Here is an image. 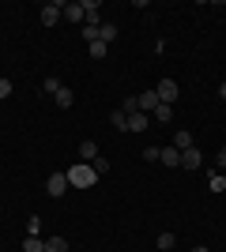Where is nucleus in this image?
I'll return each mask as SVG.
<instances>
[{"label": "nucleus", "instance_id": "obj_1", "mask_svg": "<svg viewBox=\"0 0 226 252\" xmlns=\"http://www.w3.org/2000/svg\"><path fill=\"white\" fill-rule=\"evenodd\" d=\"M65 173H68V185H72V189H91L98 181V173L91 169V162H75V166H68Z\"/></svg>", "mask_w": 226, "mask_h": 252}, {"label": "nucleus", "instance_id": "obj_2", "mask_svg": "<svg viewBox=\"0 0 226 252\" xmlns=\"http://www.w3.org/2000/svg\"><path fill=\"white\" fill-rule=\"evenodd\" d=\"M72 189V185H68V173H49V181H45V192H49V196H65V192Z\"/></svg>", "mask_w": 226, "mask_h": 252}, {"label": "nucleus", "instance_id": "obj_3", "mask_svg": "<svg viewBox=\"0 0 226 252\" xmlns=\"http://www.w3.org/2000/svg\"><path fill=\"white\" fill-rule=\"evenodd\" d=\"M155 94H159V102H162V105H173L181 91H177V83H173V79H162V83L155 87Z\"/></svg>", "mask_w": 226, "mask_h": 252}, {"label": "nucleus", "instance_id": "obj_4", "mask_svg": "<svg viewBox=\"0 0 226 252\" xmlns=\"http://www.w3.org/2000/svg\"><path fill=\"white\" fill-rule=\"evenodd\" d=\"M136 105H140V113H147V117H151L162 102H159V94H155V91H143V94L136 98Z\"/></svg>", "mask_w": 226, "mask_h": 252}, {"label": "nucleus", "instance_id": "obj_5", "mask_svg": "<svg viewBox=\"0 0 226 252\" xmlns=\"http://www.w3.org/2000/svg\"><path fill=\"white\" fill-rule=\"evenodd\" d=\"M204 166V155L196 147H189V151H181V169H200Z\"/></svg>", "mask_w": 226, "mask_h": 252}, {"label": "nucleus", "instance_id": "obj_6", "mask_svg": "<svg viewBox=\"0 0 226 252\" xmlns=\"http://www.w3.org/2000/svg\"><path fill=\"white\" fill-rule=\"evenodd\" d=\"M61 15H65V4H45V8H42V23H45V27L61 23Z\"/></svg>", "mask_w": 226, "mask_h": 252}, {"label": "nucleus", "instance_id": "obj_7", "mask_svg": "<svg viewBox=\"0 0 226 252\" xmlns=\"http://www.w3.org/2000/svg\"><path fill=\"white\" fill-rule=\"evenodd\" d=\"M147 125H151L147 113H140V109H136V113H129V132H147Z\"/></svg>", "mask_w": 226, "mask_h": 252}, {"label": "nucleus", "instance_id": "obj_8", "mask_svg": "<svg viewBox=\"0 0 226 252\" xmlns=\"http://www.w3.org/2000/svg\"><path fill=\"white\" fill-rule=\"evenodd\" d=\"M53 102H57V109H72V105H75V94L68 91V87H61V91L53 94Z\"/></svg>", "mask_w": 226, "mask_h": 252}, {"label": "nucleus", "instance_id": "obj_9", "mask_svg": "<svg viewBox=\"0 0 226 252\" xmlns=\"http://www.w3.org/2000/svg\"><path fill=\"white\" fill-rule=\"evenodd\" d=\"M159 162H162V166H181V151L170 143V147H162V158H159Z\"/></svg>", "mask_w": 226, "mask_h": 252}, {"label": "nucleus", "instance_id": "obj_10", "mask_svg": "<svg viewBox=\"0 0 226 252\" xmlns=\"http://www.w3.org/2000/svg\"><path fill=\"white\" fill-rule=\"evenodd\" d=\"M65 19H72V23H83L87 19V11H83L79 0H75V4H65Z\"/></svg>", "mask_w": 226, "mask_h": 252}, {"label": "nucleus", "instance_id": "obj_11", "mask_svg": "<svg viewBox=\"0 0 226 252\" xmlns=\"http://www.w3.org/2000/svg\"><path fill=\"white\" fill-rule=\"evenodd\" d=\"M79 158H83V162H95L98 158V143L95 139H83V143H79Z\"/></svg>", "mask_w": 226, "mask_h": 252}, {"label": "nucleus", "instance_id": "obj_12", "mask_svg": "<svg viewBox=\"0 0 226 252\" xmlns=\"http://www.w3.org/2000/svg\"><path fill=\"white\" fill-rule=\"evenodd\" d=\"M45 252H68V237H61V233L45 237Z\"/></svg>", "mask_w": 226, "mask_h": 252}, {"label": "nucleus", "instance_id": "obj_13", "mask_svg": "<svg viewBox=\"0 0 226 252\" xmlns=\"http://www.w3.org/2000/svg\"><path fill=\"white\" fill-rule=\"evenodd\" d=\"M23 252H45V241H42V237H31V233H27V237H23Z\"/></svg>", "mask_w": 226, "mask_h": 252}, {"label": "nucleus", "instance_id": "obj_14", "mask_svg": "<svg viewBox=\"0 0 226 252\" xmlns=\"http://www.w3.org/2000/svg\"><path fill=\"white\" fill-rule=\"evenodd\" d=\"M113 38H117V27H113V23H102V27H98V42H113Z\"/></svg>", "mask_w": 226, "mask_h": 252}, {"label": "nucleus", "instance_id": "obj_15", "mask_svg": "<svg viewBox=\"0 0 226 252\" xmlns=\"http://www.w3.org/2000/svg\"><path fill=\"white\" fill-rule=\"evenodd\" d=\"M173 147L189 151V147H193V132H173Z\"/></svg>", "mask_w": 226, "mask_h": 252}, {"label": "nucleus", "instance_id": "obj_16", "mask_svg": "<svg viewBox=\"0 0 226 252\" xmlns=\"http://www.w3.org/2000/svg\"><path fill=\"white\" fill-rule=\"evenodd\" d=\"M109 125L117 128V132H129V117L121 113V109H113V113H109Z\"/></svg>", "mask_w": 226, "mask_h": 252}, {"label": "nucleus", "instance_id": "obj_17", "mask_svg": "<svg viewBox=\"0 0 226 252\" xmlns=\"http://www.w3.org/2000/svg\"><path fill=\"white\" fill-rule=\"evenodd\" d=\"M170 117H173V105H159V109L151 113V121H159V125H166Z\"/></svg>", "mask_w": 226, "mask_h": 252}, {"label": "nucleus", "instance_id": "obj_18", "mask_svg": "<svg viewBox=\"0 0 226 252\" xmlns=\"http://www.w3.org/2000/svg\"><path fill=\"white\" fill-rule=\"evenodd\" d=\"M98 27H102V23H87L83 27V42H98Z\"/></svg>", "mask_w": 226, "mask_h": 252}, {"label": "nucleus", "instance_id": "obj_19", "mask_svg": "<svg viewBox=\"0 0 226 252\" xmlns=\"http://www.w3.org/2000/svg\"><path fill=\"white\" fill-rule=\"evenodd\" d=\"M91 169H95L98 177H106V173H109V162H106V158H102V155H98L95 162H91Z\"/></svg>", "mask_w": 226, "mask_h": 252}, {"label": "nucleus", "instance_id": "obj_20", "mask_svg": "<svg viewBox=\"0 0 226 252\" xmlns=\"http://www.w3.org/2000/svg\"><path fill=\"white\" fill-rule=\"evenodd\" d=\"M106 53H109V45H106V42H91V57H95V61H102Z\"/></svg>", "mask_w": 226, "mask_h": 252}, {"label": "nucleus", "instance_id": "obj_21", "mask_svg": "<svg viewBox=\"0 0 226 252\" xmlns=\"http://www.w3.org/2000/svg\"><path fill=\"white\" fill-rule=\"evenodd\" d=\"M27 233H31V237H38V233H42V219H38V215L27 222Z\"/></svg>", "mask_w": 226, "mask_h": 252}, {"label": "nucleus", "instance_id": "obj_22", "mask_svg": "<svg viewBox=\"0 0 226 252\" xmlns=\"http://www.w3.org/2000/svg\"><path fill=\"white\" fill-rule=\"evenodd\" d=\"M159 249H162V252L173 249V233H159Z\"/></svg>", "mask_w": 226, "mask_h": 252}, {"label": "nucleus", "instance_id": "obj_23", "mask_svg": "<svg viewBox=\"0 0 226 252\" xmlns=\"http://www.w3.org/2000/svg\"><path fill=\"white\" fill-rule=\"evenodd\" d=\"M226 189V177L223 173H211V192H223Z\"/></svg>", "mask_w": 226, "mask_h": 252}, {"label": "nucleus", "instance_id": "obj_24", "mask_svg": "<svg viewBox=\"0 0 226 252\" xmlns=\"http://www.w3.org/2000/svg\"><path fill=\"white\" fill-rule=\"evenodd\" d=\"M159 158H162V147H147L143 151V162H159Z\"/></svg>", "mask_w": 226, "mask_h": 252}, {"label": "nucleus", "instance_id": "obj_25", "mask_svg": "<svg viewBox=\"0 0 226 252\" xmlns=\"http://www.w3.org/2000/svg\"><path fill=\"white\" fill-rule=\"evenodd\" d=\"M61 87H65V83H61V79H57V75H49V79H45V91H49V94H57V91H61Z\"/></svg>", "mask_w": 226, "mask_h": 252}, {"label": "nucleus", "instance_id": "obj_26", "mask_svg": "<svg viewBox=\"0 0 226 252\" xmlns=\"http://www.w3.org/2000/svg\"><path fill=\"white\" fill-rule=\"evenodd\" d=\"M11 94V79H0V98H8Z\"/></svg>", "mask_w": 226, "mask_h": 252}, {"label": "nucleus", "instance_id": "obj_27", "mask_svg": "<svg viewBox=\"0 0 226 252\" xmlns=\"http://www.w3.org/2000/svg\"><path fill=\"white\" fill-rule=\"evenodd\" d=\"M215 166H219V169H226V147H223V151L215 155Z\"/></svg>", "mask_w": 226, "mask_h": 252}, {"label": "nucleus", "instance_id": "obj_28", "mask_svg": "<svg viewBox=\"0 0 226 252\" xmlns=\"http://www.w3.org/2000/svg\"><path fill=\"white\" fill-rule=\"evenodd\" d=\"M219 98H223V102H226V83H223V87H219Z\"/></svg>", "mask_w": 226, "mask_h": 252}, {"label": "nucleus", "instance_id": "obj_29", "mask_svg": "<svg viewBox=\"0 0 226 252\" xmlns=\"http://www.w3.org/2000/svg\"><path fill=\"white\" fill-rule=\"evenodd\" d=\"M193 252H211V249H204V245H196V249H193Z\"/></svg>", "mask_w": 226, "mask_h": 252}]
</instances>
